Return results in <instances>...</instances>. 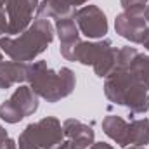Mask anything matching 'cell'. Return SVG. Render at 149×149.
I'll list each match as a JSON object with an SVG mask.
<instances>
[{
    "label": "cell",
    "mask_w": 149,
    "mask_h": 149,
    "mask_svg": "<svg viewBox=\"0 0 149 149\" xmlns=\"http://www.w3.org/2000/svg\"><path fill=\"white\" fill-rule=\"evenodd\" d=\"M54 40V26L49 19L37 17L17 37L0 38V50L12 61L30 63L47 50Z\"/></svg>",
    "instance_id": "cell-1"
},
{
    "label": "cell",
    "mask_w": 149,
    "mask_h": 149,
    "mask_svg": "<svg viewBox=\"0 0 149 149\" xmlns=\"http://www.w3.org/2000/svg\"><path fill=\"white\" fill-rule=\"evenodd\" d=\"M26 81L38 97L45 99L47 102H57L68 97L76 85L74 73L70 68L52 70L45 61H37L28 66Z\"/></svg>",
    "instance_id": "cell-2"
},
{
    "label": "cell",
    "mask_w": 149,
    "mask_h": 149,
    "mask_svg": "<svg viewBox=\"0 0 149 149\" xmlns=\"http://www.w3.org/2000/svg\"><path fill=\"white\" fill-rule=\"evenodd\" d=\"M106 97L120 106H127L134 114L149 111L148 87L142 85L128 70H113L104 81Z\"/></svg>",
    "instance_id": "cell-3"
},
{
    "label": "cell",
    "mask_w": 149,
    "mask_h": 149,
    "mask_svg": "<svg viewBox=\"0 0 149 149\" xmlns=\"http://www.w3.org/2000/svg\"><path fill=\"white\" fill-rule=\"evenodd\" d=\"M64 142V130L57 118L47 116L30 123L19 135L17 149H57Z\"/></svg>",
    "instance_id": "cell-4"
},
{
    "label": "cell",
    "mask_w": 149,
    "mask_h": 149,
    "mask_svg": "<svg viewBox=\"0 0 149 149\" xmlns=\"http://www.w3.org/2000/svg\"><path fill=\"white\" fill-rule=\"evenodd\" d=\"M38 109V95L30 85H19L14 94L0 104V120L5 123H19Z\"/></svg>",
    "instance_id": "cell-5"
},
{
    "label": "cell",
    "mask_w": 149,
    "mask_h": 149,
    "mask_svg": "<svg viewBox=\"0 0 149 149\" xmlns=\"http://www.w3.org/2000/svg\"><path fill=\"white\" fill-rule=\"evenodd\" d=\"M40 0H5V14L9 19V35L23 33L33 23Z\"/></svg>",
    "instance_id": "cell-6"
},
{
    "label": "cell",
    "mask_w": 149,
    "mask_h": 149,
    "mask_svg": "<svg viewBox=\"0 0 149 149\" xmlns=\"http://www.w3.org/2000/svg\"><path fill=\"white\" fill-rule=\"evenodd\" d=\"M74 19L80 33L88 38H102L108 33L106 14L97 5H83L74 12Z\"/></svg>",
    "instance_id": "cell-7"
},
{
    "label": "cell",
    "mask_w": 149,
    "mask_h": 149,
    "mask_svg": "<svg viewBox=\"0 0 149 149\" xmlns=\"http://www.w3.org/2000/svg\"><path fill=\"white\" fill-rule=\"evenodd\" d=\"M114 30L120 37L130 40L132 43H141L144 31L148 30V21L144 14H132L123 10L114 19Z\"/></svg>",
    "instance_id": "cell-8"
},
{
    "label": "cell",
    "mask_w": 149,
    "mask_h": 149,
    "mask_svg": "<svg viewBox=\"0 0 149 149\" xmlns=\"http://www.w3.org/2000/svg\"><path fill=\"white\" fill-rule=\"evenodd\" d=\"M56 31L61 38V56L68 61L73 59V50L74 47L81 42L80 40V30H78V24H76V19H74V14L70 16H63L59 19H56Z\"/></svg>",
    "instance_id": "cell-9"
},
{
    "label": "cell",
    "mask_w": 149,
    "mask_h": 149,
    "mask_svg": "<svg viewBox=\"0 0 149 149\" xmlns=\"http://www.w3.org/2000/svg\"><path fill=\"white\" fill-rule=\"evenodd\" d=\"M113 45L111 40H97V42H80L73 50V59L76 63L87 64V66H94L101 56Z\"/></svg>",
    "instance_id": "cell-10"
},
{
    "label": "cell",
    "mask_w": 149,
    "mask_h": 149,
    "mask_svg": "<svg viewBox=\"0 0 149 149\" xmlns=\"http://www.w3.org/2000/svg\"><path fill=\"white\" fill-rule=\"evenodd\" d=\"M63 130H64V137L70 142H73V144H76V146H80V148H83V149L90 148L95 142V135H94L92 127L81 123L80 120L68 118L63 123Z\"/></svg>",
    "instance_id": "cell-11"
},
{
    "label": "cell",
    "mask_w": 149,
    "mask_h": 149,
    "mask_svg": "<svg viewBox=\"0 0 149 149\" xmlns=\"http://www.w3.org/2000/svg\"><path fill=\"white\" fill-rule=\"evenodd\" d=\"M28 63L19 61H0V88H10L12 85L26 81Z\"/></svg>",
    "instance_id": "cell-12"
},
{
    "label": "cell",
    "mask_w": 149,
    "mask_h": 149,
    "mask_svg": "<svg viewBox=\"0 0 149 149\" xmlns=\"http://www.w3.org/2000/svg\"><path fill=\"white\" fill-rule=\"evenodd\" d=\"M102 130L118 146L121 148L128 146V123L121 116H116V114L106 116L102 120Z\"/></svg>",
    "instance_id": "cell-13"
},
{
    "label": "cell",
    "mask_w": 149,
    "mask_h": 149,
    "mask_svg": "<svg viewBox=\"0 0 149 149\" xmlns=\"http://www.w3.org/2000/svg\"><path fill=\"white\" fill-rule=\"evenodd\" d=\"M74 12L76 10L73 7L66 5L63 0H42L37 9V16L43 17V19H49V17L59 19L63 16H70V14H74Z\"/></svg>",
    "instance_id": "cell-14"
},
{
    "label": "cell",
    "mask_w": 149,
    "mask_h": 149,
    "mask_svg": "<svg viewBox=\"0 0 149 149\" xmlns=\"http://www.w3.org/2000/svg\"><path fill=\"white\" fill-rule=\"evenodd\" d=\"M128 146H149V118L128 123Z\"/></svg>",
    "instance_id": "cell-15"
},
{
    "label": "cell",
    "mask_w": 149,
    "mask_h": 149,
    "mask_svg": "<svg viewBox=\"0 0 149 149\" xmlns=\"http://www.w3.org/2000/svg\"><path fill=\"white\" fill-rule=\"evenodd\" d=\"M128 71L134 74L142 85H146L149 88V56H144V54H137L134 63L130 64Z\"/></svg>",
    "instance_id": "cell-16"
},
{
    "label": "cell",
    "mask_w": 149,
    "mask_h": 149,
    "mask_svg": "<svg viewBox=\"0 0 149 149\" xmlns=\"http://www.w3.org/2000/svg\"><path fill=\"white\" fill-rule=\"evenodd\" d=\"M137 54L139 52H137L135 47H121V49H118V54H116V70H128Z\"/></svg>",
    "instance_id": "cell-17"
},
{
    "label": "cell",
    "mask_w": 149,
    "mask_h": 149,
    "mask_svg": "<svg viewBox=\"0 0 149 149\" xmlns=\"http://www.w3.org/2000/svg\"><path fill=\"white\" fill-rule=\"evenodd\" d=\"M120 3L125 9V12L132 14H144L148 7V0H120Z\"/></svg>",
    "instance_id": "cell-18"
},
{
    "label": "cell",
    "mask_w": 149,
    "mask_h": 149,
    "mask_svg": "<svg viewBox=\"0 0 149 149\" xmlns=\"http://www.w3.org/2000/svg\"><path fill=\"white\" fill-rule=\"evenodd\" d=\"M9 33V19L5 14V9H0V35Z\"/></svg>",
    "instance_id": "cell-19"
},
{
    "label": "cell",
    "mask_w": 149,
    "mask_h": 149,
    "mask_svg": "<svg viewBox=\"0 0 149 149\" xmlns=\"http://www.w3.org/2000/svg\"><path fill=\"white\" fill-rule=\"evenodd\" d=\"M0 149H17V144L10 137H7L3 142H0Z\"/></svg>",
    "instance_id": "cell-20"
},
{
    "label": "cell",
    "mask_w": 149,
    "mask_h": 149,
    "mask_svg": "<svg viewBox=\"0 0 149 149\" xmlns=\"http://www.w3.org/2000/svg\"><path fill=\"white\" fill-rule=\"evenodd\" d=\"M63 2H64L66 5H70V7L74 9V7H78V5H85L88 0H63Z\"/></svg>",
    "instance_id": "cell-21"
},
{
    "label": "cell",
    "mask_w": 149,
    "mask_h": 149,
    "mask_svg": "<svg viewBox=\"0 0 149 149\" xmlns=\"http://www.w3.org/2000/svg\"><path fill=\"white\" fill-rule=\"evenodd\" d=\"M88 149H113V146L108 142H94Z\"/></svg>",
    "instance_id": "cell-22"
},
{
    "label": "cell",
    "mask_w": 149,
    "mask_h": 149,
    "mask_svg": "<svg viewBox=\"0 0 149 149\" xmlns=\"http://www.w3.org/2000/svg\"><path fill=\"white\" fill-rule=\"evenodd\" d=\"M57 149H83V148H80V146H76V144H73V142L68 141V142H63Z\"/></svg>",
    "instance_id": "cell-23"
},
{
    "label": "cell",
    "mask_w": 149,
    "mask_h": 149,
    "mask_svg": "<svg viewBox=\"0 0 149 149\" xmlns=\"http://www.w3.org/2000/svg\"><path fill=\"white\" fill-rule=\"evenodd\" d=\"M141 43L144 45V49H146V50H149V28L144 31V37H142V40H141Z\"/></svg>",
    "instance_id": "cell-24"
},
{
    "label": "cell",
    "mask_w": 149,
    "mask_h": 149,
    "mask_svg": "<svg viewBox=\"0 0 149 149\" xmlns=\"http://www.w3.org/2000/svg\"><path fill=\"white\" fill-rule=\"evenodd\" d=\"M7 137H9V135H7V132H5V128H3V127L0 125V142H3V141H5Z\"/></svg>",
    "instance_id": "cell-25"
},
{
    "label": "cell",
    "mask_w": 149,
    "mask_h": 149,
    "mask_svg": "<svg viewBox=\"0 0 149 149\" xmlns=\"http://www.w3.org/2000/svg\"><path fill=\"white\" fill-rule=\"evenodd\" d=\"M144 17H146V21L149 23V3H148V7H146V10H144Z\"/></svg>",
    "instance_id": "cell-26"
},
{
    "label": "cell",
    "mask_w": 149,
    "mask_h": 149,
    "mask_svg": "<svg viewBox=\"0 0 149 149\" xmlns=\"http://www.w3.org/2000/svg\"><path fill=\"white\" fill-rule=\"evenodd\" d=\"M123 149H146L144 146H127V148H123Z\"/></svg>",
    "instance_id": "cell-27"
},
{
    "label": "cell",
    "mask_w": 149,
    "mask_h": 149,
    "mask_svg": "<svg viewBox=\"0 0 149 149\" xmlns=\"http://www.w3.org/2000/svg\"><path fill=\"white\" fill-rule=\"evenodd\" d=\"M0 9H5V0H0Z\"/></svg>",
    "instance_id": "cell-28"
},
{
    "label": "cell",
    "mask_w": 149,
    "mask_h": 149,
    "mask_svg": "<svg viewBox=\"0 0 149 149\" xmlns=\"http://www.w3.org/2000/svg\"><path fill=\"white\" fill-rule=\"evenodd\" d=\"M2 54H3V52H2V50H0V61H3V59H2Z\"/></svg>",
    "instance_id": "cell-29"
}]
</instances>
